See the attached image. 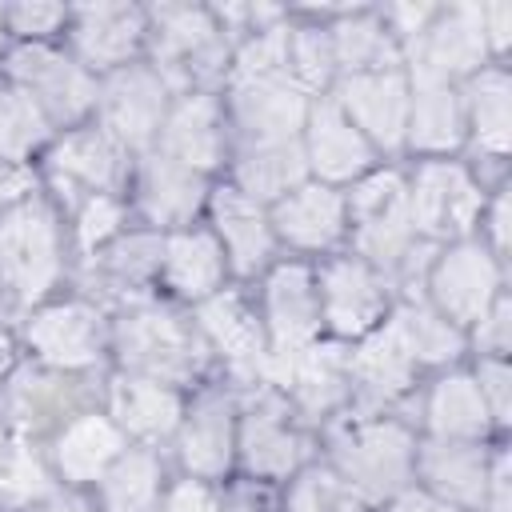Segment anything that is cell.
<instances>
[{
  "label": "cell",
  "mask_w": 512,
  "mask_h": 512,
  "mask_svg": "<svg viewBox=\"0 0 512 512\" xmlns=\"http://www.w3.org/2000/svg\"><path fill=\"white\" fill-rule=\"evenodd\" d=\"M328 40H332V60L344 64L352 76L388 72L396 64V40L384 20H372V16L340 20Z\"/></svg>",
  "instance_id": "cell-30"
},
{
  "label": "cell",
  "mask_w": 512,
  "mask_h": 512,
  "mask_svg": "<svg viewBox=\"0 0 512 512\" xmlns=\"http://www.w3.org/2000/svg\"><path fill=\"white\" fill-rule=\"evenodd\" d=\"M236 120L256 136V140H292L296 128L308 120V100L288 76L272 80H236L232 92Z\"/></svg>",
  "instance_id": "cell-11"
},
{
  "label": "cell",
  "mask_w": 512,
  "mask_h": 512,
  "mask_svg": "<svg viewBox=\"0 0 512 512\" xmlns=\"http://www.w3.org/2000/svg\"><path fill=\"white\" fill-rule=\"evenodd\" d=\"M272 76H288V28H260L240 48L236 80H272Z\"/></svg>",
  "instance_id": "cell-40"
},
{
  "label": "cell",
  "mask_w": 512,
  "mask_h": 512,
  "mask_svg": "<svg viewBox=\"0 0 512 512\" xmlns=\"http://www.w3.org/2000/svg\"><path fill=\"white\" fill-rule=\"evenodd\" d=\"M56 168L88 188H108L120 168V152L108 132H76L56 148Z\"/></svg>",
  "instance_id": "cell-37"
},
{
  "label": "cell",
  "mask_w": 512,
  "mask_h": 512,
  "mask_svg": "<svg viewBox=\"0 0 512 512\" xmlns=\"http://www.w3.org/2000/svg\"><path fill=\"white\" fill-rule=\"evenodd\" d=\"M212 216H216V228L228 244L232 264L240 272H252L268 256V224H264L256 200H248L236 188H220L212 200Z\"/></svg>",
  "instance_id": "cell-23"
},
{
  "label": "cell",
  "mask_w": 512,
  "mask_h": 512,
  "mask_svg": "<svg viewBox=\"0 0 512 512\" xmlns=\"http://www.w3.org/2000/svg\"><path fill=\"white\" fill-rule=\"evenodd\" d=\"M420 40H424V48H420V64L416 68H424V72H432L440 80L480 68V60L488 52L476 4H456L448 12H436Z\"/></svg>",
  "instance_id": "cell-10"
},
{
  "label": "cell",
  "mask_w": 512,
  "mask_h": 512,
  "mask_svg": "<svg viewBox=\"0 0 512 512\" xmlns=\"http://www.w3.org/2000/svg\"><path fill=\"white\" fill-rule=\"evenodd\" d=\"M392 336L400 340V348L408 352V360H448L460 352V332L452 320H444L440 312H428L420 304H408L392 316Z\"/></svg>",
  "instance_id": "cell-35"
},
{
  "label": "cell",
  "mask_w": 512,
  "mask_h": 512,
  "mask_svg": "<svg viewBox=\"0 0 512 512\" xmlns=\"http://www.w3.org/2000/svg\"><path fill=\"white\" fill-rule=\"evenodd\" d=\"M164 512H220V508H216V500H212V492H208L204 484L184 480V484H176V488H172V496H168Z\"/></svg>",
  "instance_id": "cell-47"
},
{
  "label": "cell",
  "mask_w": 512,
  "mask_h": 512,
  "mask_svg": "<svg viewBox=\"0 0 512 512\" xmlns=\"http://www.w3.org/2000/svg\"><path fill=\"white\" fill-rule=\"evenodd\" d=\"M464 128L460 100L448 80L416 68V84L408 88V140L420 148H456Z\"/></svg>",
  "instance_id": "cell-18"
},
{
  "label": "cell",
  "mask_w": 512,
  "mask_h": 512,
  "mask_svg": "<svg viewBox=\"0 0 512 512\" xmlns=\"http://www.w3.org/2000/svg\"><path fill=\"white\" fill-rule=\"evenodd\" d=\"M200 324H204V332L216 340V348H220L232 364H240V368L260 364V356H264V336H260V328H256V316H252L236 296H216V300H208V304L200 308Z\"/></svg>",
  "instance_id": "cell-32"
},
{
  "label": "cell",
  "mask_w": 512,
  "mask_h": 512,
  "mask_svg": "<svg viewBox=\"0 0 512 512\" xmlns=\"http://www.w3.org/2000/svg\"><path fill=\"white\" fill-rule=\"evenodd\" d=\"M304 160L320 176H328V180H348V176L364 172V164L372 160V148L352 128V120L340 108L320 104L316 112H308V148H304Z\"/></svg>",
  "instance_id": "cell-17"
},
{
  "label": "cell",
  "mask_w": 512,
  "mask_h": 512,
  "mask_svg": "<svg viewBox=\"0 0 512 512\" xmlns=\"http://www.w3.org/2000/svg\"><path fill=\"white\" fill-rule=\"evenodd\" d=\"M496 288H500L496 260L476 244L448 248L432 268V296H436L440 312L452 316V324L480 320L492 308Z\"/></svg>",
  "instance_id": "cell-7"
},
{
  "label": "cell",
  "mask_w": 512,
  "mask_h": 512,
  "mask_svg": "<svg viewBox=\"0 0 512 512\" xmlns=\"http://www.w3.org/2000/svg\"><path fill=\"white\" fill-rule=\"evenodd\" d=\"M56 460L68 480H92L112 460H120V432L104 416H80L64 428L56 444Z\"/></svg>",
  "instance_id": "cell-26"
},
{
  "label": "cell",
  "mask_w": 512,
  "mask_h": 512,
  "mask_svg": "<svg viewBox=\"0 0 512 512\" xmlns=\"http://www.w3.org/2000/svg\"><path fill=\"white\" fill-rule=\"evenodd\" d=\"M276 228L300 248H328L344 228V204L320 184H300L276 204Z\"/></svg>",
  "instance_id": "cell-20"
},
{
  "label": "cell",
  "mask_w": 512,
  "mask_h": 512,
  "mask_svg": "<svg viewBox=\"0 0 512 512\" xmlns=\"http://www.w3.org/2000/svg\"><path fill=\"white\" fill-rule=\"evenodd\" d=\"M332 40L316 28H296L288 32V72L296 76V88L300 84H324L328 72H332Z\"/></svg>",
  "instance_id": "cell-42"
},
{
  "label": "cell",
  "mask_w": 512,
  "mask_h": 512,
  "mask_svg": "<svg viewBox=\"0 0 512 512\" xmlns=\"http://www.w3.org/2000/svg\"><path fill=\"white\" fill-rule=\"evenodd\" d=\"M432 16H436L432 4H396V8H388V20L404 36H424V28L432 24Z\"/></svg>",
  "instance_id": "cell-49"
},
{
  "label": "cell",
  "mask_w": 512,
  "mask_h": 512,
  "mask_svg": "<svg viewBox=\"0 0 512 512\" xmlns=\"http://www.w3.org/2000/svg\"><path fill=\"white\" fill-rule=\"evenodd\" d=\"M348 376H356L368 392L376 396H396L408 388L412 380V360L408 352L400 348V340L392 336V328H380L372 332L348 360Z\"/></svg>",
  "instance_id": "cell-33"
},
{
  "label": "cell",
  "mask_w": 512,
  "mask_h": 512,
  "mask_svg": "<svg viewBox=\"0 0 512 512\" xmlns=\"http://www.w3.org/2000/svg\"><path fill=\"white\" fill-rule=\"evenodd\" d=\"M268 324H272V344L276 352H296L308 348L312 336L320 332V300L308 268L284 264L268 280Z\"/></svg>",
  "instance_id": "cell-13"
},
{
  "label": "cell",
  "mask_w": 512,
  "mask_h": 512,
  "mask_svg": "<svg viewBox=\"0 0 512 512\" xmlns=\"http://www.w3.org/2000/svg\"><path fill=\"white\" fill-rule=\"evenodd\" d=\"M0 36H4V32H0Z\"/></svg>",
  "instance_id": "cell-58"
},
{
  "label": "cell",
  "mask_w": 512,
  "mask_h": 512,
  "mask_svg": "<svg viewBox=\"0 0 512 512\" xmlns=\"http://www.w3.org/2000/svg\"><path fill=\"white\" fill-rule=\"evenodd\" d=\"M480 344H488L492 352H504L508 344V300H492V308L480 316Z\"/></svg>",
  "instance_id": "cell-48"
},
{
  "label": "cell",
  "mask_w": 512,
  "mask_h": 512,
  "mask_svg": "<svg viewBox=\"0 0 512 512\" xmlns=\"http://www.w3.org/2000/svg\"><path fill=\"white\" fill-rule=\"evenodd\" d=\"M156 484H160V468L148 452H128L116 460V468L104 480V496H108V512H152L156 504Z\"/></svg>",
  "instance_id": "cell-38"
},
{
  "label": "cell",
  "mask_w": 512,
  "mask_h": 512,
  "mask_svg": "<svg viewBox=\"0 0 512 512\" xmlns=\"http://www.w3.org/2000/svg\"><path fill=\"white\" fill-rule=\"evenodd\" d=\"M120 352L132 368L148 372L152 380H184L200 364V348H196L192 332L160 308H140V312L124 316Z\"/></svg>",
  "instance_id": "cell-2"
},
{
  "label": "cell",
  "mask_w": 512,
  "mask_h": 512,
  "mask_svg": "<svg viewBox=\"0 0 512 512\" xmlns=\"http://www.w3.org/2000/svg\"><path fill=\"white\" fill-rule=\"evenodd\" d=\"M8 20H12L16 32H52L64 20V8H56V4H20V8L8 12Z\"/></svg>",
  "instance_id": "cell-46"
},
{
  "label": "cell",
  "mask_w": 512,
  "mask_h": 512,
  "mask_svg": "<svg viewBox=\"0 0 512 512\" xmlns=\"http://www.w3.org/2000/svg\"><path fill=\"white\" fill-rule=\"evenodd\" d=\"M8 360H12V344H8V336L0 332V372L8 368Z\"/></svg>",
  "instance_id": "cell-55"
},
{
  "label": "cell",
  "mask_w": 512,
  "mask_h": 512,
  "mask_svg": "<svg viewBox=\"0 0 512 512\" xmlns=\"http://www.w3.org/2000/svg\"><path fill=\"white\" fill-rule=\"evenodd\" d=\"M12 72L16 80L24 84V92L36 100L40 112H52L60 120H72L80 116L92 100H96V88L92 80L84 76L80 64L48 52V48H24L12 56Z\"/></svg>",
  "instance_id": "cell-8"
},
{
  "label": "cell",
  "mask_w": 512,
  "mask_h": 512,
  "mask_svg": "<svg viewBox=\"0 0 512 512\" xmlns=\"http://www.w3.org/2000/svg\"><path fill=\"white\" fill-rule=\"evenodd\" d=\"M32 348L60 368H84L100 356V316L84 304H60L28 324Z\"/></svg>",
  "instance_id": "cell-15"
},
{
  "label": "cell",
  "mask_w": 512,
  "mask_h": 512,
  "mask_svg": "<svg viewBox=\"0 0 512 512\" xmlns=\"http://www.w3.org/2000/svg\"><path fill=\"white\" fill-rule=\"evenodd\" d=\"M200 172L176 164L172 156H152L144 168V208L160 224H184L200 204Z\"/></svg>",
  "instance_id": "cell-24"
},
{
  "label": "cell",
  "mask_w": 512,
  "mask_h": 512,
  "mask_svg": "<svg viewBox=\"0 0 512 512\" xmlns=\"http://www.w3.org/2000/svg\"><path fill=\"white\" fill-rule=\"evenodd\" d=\"M220 272H224V256H220L212 236L184 232V236H172L164 244V276H168V284L176 292L208 296L220 284Z\"/></svg>",
  "instance_id": "cell-31"
},
{
  "label": "cell",
  "mask_w": 512,
  "mask_h": 512,
  "mask_svg": "<svg viewBox=\"0 0 512 512\" xmlns=\"http://www.w3.org/2000/svg\"><path fill=\"white\" fill-rule=\"evenodd\" d=\"M272 376L292 388V396L312 408V412H324L332 408L344 388H348V360L336 352V348H296V352H276L272 360Z\"/></svg>",
  "instance_id": "cell-16"
},
{
  "label": "cell",
  "mask_w": 512,
  "mask_h": 512,
  "mask_svg": "<svg viewBox=\"0 0 512 512\" xmlns=\"http://www.w3.org/2000/svg\"><path fill=\"white\" fill-rule=\"evenodd\" d=\"M232 512H264V504H248V500H240Z\"/></svg>",
  "instance_id": "cell-56"
},
{
  "label": "cell",
  "mask_w": 512,
  "mask_h": 512,
  "mask_svg": "<svg viewBox=\"0 0 512 512\" xmlns=\"http://www.w3.org/2000/svg\"><path fill=\"white\" fill-rule=\"evenodd\" d=\"M476 388H480L484 408H488L496 420H508V368H504V360H488V364H480V380H476Z\"/></svg>",
  "instance_id": "cell-45"
},
{
  "label": "cell",
  "mask_w": 512,
  "mask_h": 512,
  "mask_svg": "<svg viewBox=\"0 0 512 512\" xmlns=\"http://www.w3.org/2000/svg\"><path fill=\"white\" fill-rule=\"evenodd\" d=\"M160 132H164V156H172L192 172L212 168L220 160V120L208 96H184L164 116Z\"/></svg>",
  "instance_id": "cell-19"
},
{
  "label": "cell",
  "mask_w": 512,
  "mask_h": 512,
  "mask_svg": "<svg viewBox=\"0 0 512 512\" xmlns=\"http://www.w3.org/2000/svg\"><path fill=\"white\" fill-rule=\"evenodd\" d=\"M144 16L132 4H88L76 16V44L92 64H120L140 44Z\"/></svg>",
  "instance_id": "cell-21"
},
{
  "label": "cell",
  "mask_w": 512,
  "mask_h": 512,
  "mask_svg": "<svg viewBox=\"0 0 512 512\" xmlns=\"http://www.w3.org/2000/svg\"><path fill=\"white\" fill-rule=\"evenodd\" d=\"M356 496L352 488L344 484V476H332V472H304L288 496V512H352Z\"/></svg>",
  "instance_id": "cell-41"
},
{
  "label": "cell",
  "mask_w": 512,
  "mask_h": 512,
  "mask_svg": "<svg viewBox=\"0 0 512 512\" xmlns=\"http://www.w3.org/2000/svg\"><path fill=\"white\" fill-rule=\"evenodd\" d=\"M240 448H244L248 468L260 476H284L300 456L296 432L284 424L280 408H272V404L248 412V420L240 428Z\"/></svg>",
  "instance_id": "cell-27"
},
{
  "label": "cell",
  "mask_w": 512,
  "mask_h": 512,
  "mask_svg": "<svg viewBox=\"0 0 512 512\" xmlns=\"http://www.w3.org/2000/svg\"><path fill=\"white\" fill-rule=\"evenodd\" d=\"M508 96H512V88H508L504 72H480L472 84V132H476V144L492 156H504L508 140H512Z\"/></svg>",
  "instance_id": "cell-36"
},
{
  "label": "cell",
  "mask_w": 512,
  "mask_h": 512,
  "mask_svg": "<svg viewBox=\"0 0 512 512\" xmlns=\"http://www.w3.org/2000/svg\"><path fill=\"white\" fill-rule=\"evenodd\" d=\"M340 472L348 488L368 496L396 492L412 464V440L396 424H360L340 440Z\"/></svg>",
  "instance_id": "cell-4"
},
{
  "label": "cell",
  "mask_w": 512,
  "mask_h": 512,
  "mask_svg": "<svg viewBox=\"0 0 512 512\" xmlns=\"http://www.w3.org/2000/svg\"><path fill=\"white\" fill-rule=\"evenodd\" d=\"M480 24H484V40L488 48H504L508 44V28H512V8L508 4H484L480 8Z\"/></svg>",
  "instance_id": "cell-50"
},
{
  "label": "cell",
  "mask_w": 512,
  "mask_h": 512,
  "mask_svg": "<svg viewBox=\"0 0 512 512\" xmlns=\"http://www.w3.org/2000/svg\"><path fill=\"white\" fill-rule=\"evenodd\" d=\"M48 488L44 468L36 464L32 448H24L20 440H0V492L8 496H40Z\"/></svg>",
  "instance_id": "cell-43"
},
{
  "label": "cell",
  "mask_w": 512,
  "mask_h": 512,
  "mask_svg": "<svg viewBox=\"0 0 512 512\" xmlns=\"http://www.w3.org/2000/svg\"><path fill=\"white\" fill-rule=\"evenodd\" d=\"M324 320L340 336H364L384 312V288L360 260H336L320 280Z\"/></svg>",
  "instance_id": "cell-12"
},
{
  "label": "cell",
  "mask_w": 512,
  "mask_h": 512,
  "mask_svg": "<svg viewBox=\"0 0 512 512\" xmlns=\"http://www.w3.org/2000/svg\"><path fill=\"white\" fill-rule=\"evenodd\" d=\"M484 492H492V512H508V456H496Z\"/></svg>",
  "instance_id": "cell-52"
},
{
  "label": "cell",
  "mask_w": 512,
  "mask_h": 512,
  "mask_svg": "<svg viewBox=\"0 0 512 512\" xmlns=\"http://www.w3.org/2000/svg\"><path fill=\"white\" fill-rule=\"evenodd\" d=\"M116 224H120V208H116V200H108V196H92V200L84 204V212H80V244L92 248V244L108 240V236L116 232Z\"/></svg>",
  "instance_id": "cell-44"
},
{
  "label": "cell",
  "mask_w": 512,
  "mask_h": 512,
  "mask_svg": "<svg viewBox=\"0 0 512 512\" xmlns=\"http://www.w3.org/2000/svg\"><path fill=\"white\" fill-rule=\"evenodd\" d=\"M180 456L200 476L224 472V464L232 456V416H228L224 400H204L188 416V424L180 432Z\"/></svg>",
  "instance_id": "cell-28"
},
{
  "label": "cell",
  "mask_w": 512,
  "mask_h": 512,
  "mask_svg": "<svg viewBox=\"0 0 512 512\" xmlns=\"http://www.w3.org/2000/svg\"><path fill=\"white\" fill-rule=\"evenodd\" d=\"M304 148L296 140H256L240 156V184L248 200H272L288 196L304 180Z\"/></svg>",
  "instance_id": "cell-22"
},
{
  "label": "cell",
  "mask_w": 512,
  "mask_h": 512,
  "mask_svg": "<svg viewBox=\"0 0 512 512\" xmlns=\"http://www.w3.org/2000/svg\"><path fill=\"white\" fill-rule=\"evenodd\" d=\"M412 232L424 236H460L472 228L480 212V188L460 164H428L420 168L408 192Z\"/></svg>",
  "instance_id": "cell-5"
},
{
  "label": "cell",
  "mask_w": 512,
  "mask_h": 512,
  "mask_svg": "<svg viewBox=\"0 0 512 512\" xmlns=\"http://www.w3.org/2000/svg\"><path fill=\"white\" fill-rule=\"evenodd\" d=\"M44 136V112L24 88H0V160H20Z\"/></svg>",
  "instance_id": "cell-39"
},
{
  "label": "cell",
  "mask_w": 512,
  "mask_h": 512,
  "mask_svg": "<svg viewBox=\"0 0 512 512\" xmlns=\"http://www.w3.org/2000/svg\"><path fill=\"white\" fill-rule=\"evenodd\" d=\"M492 236H496V248L504 252V244H508V196H496V204H492Z\"/></svg>",
  "instance_id": "cell-54"
},
{
  "label": "cell",
  "mask_w": 512,
  "mask_h": 512,
  "mask_svg": "<svg viewBox=\"0 0 512 512\" xmlns=\"http://www.w3.org/2000/svg\"><path fill=\"white\" fill-rule=\"evenodd\" d=\"M352 220H356V244L364 256L392 264L404 256L412 240V212H408V188L396 172H380L364 180L352 196Z\"/></svg>",
  "instance_id": "cell-3"
},
{
  "label": "cell",
  "mask_w": 512,
  "mask_h": 512,
  "mask_svg": "<svg viewBox=\"0 0 512 512\" xmlns=\"http://www.w3.org/2000/svg\"><path fill=\"white\" fill-rule=\"evenodd\" d=\"M392 512H452L444 500H436V496H424V492H408V496H400L396 500V508Z\"/></svg>",
  "instance_id": "cell-53"
},
{
  "label": "cell",
  "mask_w": 512,
  "mask_h": 512,
  "mask_svg": "<svg viewBox=\"0 0 512 512\" xmlns=\"http://www.w3.org/2000/svg\"><path fill=\"white\" fill-rule=\"evenodd\" d=\"M60 512H80V508H60Z\"/></svg>",
  "instance_id": "cell-57"
},
{
  "label": "cell",
  "mask_w": 512,
  "mask_h": 512,
  "mask_svg": "<svg viewBox=\"0 0 512 512\" xmlns=\"http://www.w3.org/2000/svg\"><path fill=\"white\" fill-rule=\"evenodd\" d=\"M32 188V172L16 160H0V200H20Z\"/></svg>",
  "instance_id": "cell-51"
},
{
  "label": "cell",
  "mask_w": 512,
  "mask_h": 512,
  "mask_svg": "<svg viewBox=\"0 0 512 512\" xmlns=\"http://www.w3.org/2000/svg\"><path fill=\"white\" fill-rule=\"evenodd\" d=\"M428 416L444 440H468L488 428V408L480 400L476 380L468 376H444L428 400Z\"/></svg>",
  "instance_id": "cell-34"
},
{
  "label": "cell",
  "mask_w": 512,
  "mask_h": 512,
  "mask_svg": "<svg viewBox=\"0 0 512 512\" xmlns=\"http://www.w3.org/2000/svg\"><path fill=\"white\" fill-rule=\"evenodd\" d=\"M340 104V112L364 140L396 148L408 136V80L396 68L348 76L340 88Z\"/></svg>",
  "instance_id": "cell-6"
},
{
  "label": "cell",
  "mask_w": 512,
  "mask_h": 512,
  "mask_svg": "<svg viewBox=\"0 0 512 512\" xmlns=\"http://www.w3.org/2000/svg\"><path fill=\"white\" fill-rule=\"evenodd\" d=\"M424 476L428 484L456 500V504H480L484 500V460L472 444H460V440H440L424 452Z\"/></svg>",
  "instance_id": "cell-29"
},
{
  "label": "cell",
  "mask_w": 512,
  "mask_h": 512,
  "mask_svg": "<svg viewBox=\"0 0 512 512\" xmlns=\"http://www.w3.org/2000/svg\"><path fill=\"white\" fill-rule=\"evenodd\" d=\"M168 88L148 68H124L104 88V124L124 144H148L164 124Z\"/></svg>",
  "instance_id": "cell-9"
},
{
  "label": "cell",
  "mask_w": 512,
  "mask_h": 512,
  "mask_svg": "<svg viewBox=\"0 0 512 512\" xmlns=\"http://www.w3.org/2000/svg\"><path fill=\"white\" fill-rule=\"evenodd\" d=\"M60 268L56 224L40 204H24L0 220V276L20 300H36L52 288Z\"/></svg>",
  "instance_id": "cell-1"
},
{
  "label": "cell",
  "mask_w": 512,
  "mask_h": 512,
  "mask_svg": "<svg viewBox=\"0 0 512 512\" xmlns=\"http://www.w3.org/2000/svg\"><path fill=\"white\" fill-rule=\"evenodd\" d=\"M112 412L136 436H164L180 420V400L160 380H116Z\"/></svg>",
  "instance_id": "cell-25"
},
{
  "label": "cell",
  "mask_w": 512,
  "mask_h": 512,
  "mask_svg": "<svg viewBox=\"0 0 512 512\" xmlns=\"http://www.w3.org/2000/svg\"><path fill=\"white\" fill-rule=\"evenodd\" d=\"M156 60L172 80L208 72L220 60V36L200 8H160Z\"/></svg>",
  "instance_id": "cell-14"
}]
</instances>
